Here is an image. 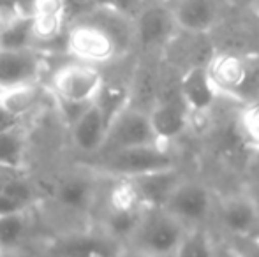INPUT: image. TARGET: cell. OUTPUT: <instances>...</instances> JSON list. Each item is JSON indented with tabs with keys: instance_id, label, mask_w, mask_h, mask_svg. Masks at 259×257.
<instances>
[{
	"instance_id": "1",
	"label": "cell",
	"mask_w": 259,
	"mask_h": 257,
	"mask_svg": "<svg viewBox=\"0 0 259 257\" xmlns=\"http://www.w3.org/2000/svg\"><path fill=\"white\" fill-rule=\"evenodd\" d=\"M113 20H78L72 23L65 35V48L72 59L83 60L94 65L109 64L125 48L127 37H133V18L113 13Z\"/></svg>"
},
{
	"instance_id": "2",
	"label": "cell",
	"mask_w": 259,
	"mask_h": 257,
	"mask_svg": "<svg viewBox=\"0 0 259 257\" xmlns=\"http://www.w3.org/2000/svg\"><path fill=\"white\" fill-rule=\"evenodd\" d=\"M206 71L219 95L240 106L259 104V53H215Z\"/></svg>"
},
{
	"instance_id": "3",
	"label": "cell",
	"mask_w": 259,
	"mask_h": 257,
	"mask_svg": "<svg viewBox=\"0 0 259 257\" xmlns=\"http://www.w3.org/2000/svg\"><path fill=\"white\" fill-rule=\"evenodd\" d=\"M187 231L189 227L164 206H145L125 250L152 257L177 255Z\"/></svg>"
},
{
	"instance_id": "4",
	"label": "cell",
	"mask_w": 259,
	"mask_h": 257,
	"mask_svg": "<svg viewBox=\"0 0 259 257\" xmlns=\"http://www.w3.org/2000/svg\"><path fill=\"white\" fill-rule=\"evenodd\" d=\"M99 161L89 166L101 176H123L133 178L145 173L159 171V169L175 168L173 155L167 144H143V146L120 148V150L104 151L97 155Z\"/></svg>"
},
{
	"instance_id": "5",
	"label": "cell",
	"mask_w": 259,
	"mask_h": 257,
	"mask_svg": "<svg viewBox=\"0 0 259 257\" xmlns=\"http://www.w3.org/2000/svg\"><path fill=\"white\" fill-rule=\"evenodd\" d=\"M103 83L104 74L99 65L74 59L55 69L50 79V88L60 104L87 106L97 97Z\"/></svg>"
},
{
	"instance_id": "6",
	"label": "cell",
	"mask_w": 259,
	"mask_h": 257,
	"mask_svg": "<svg viewBox=\"0 0 259 257\" xmlns=\"http://www.w3.org/2000/svg\"><path fill=\"white\" fill-rule=\"evenodd\" d=\"M178 32L169 4L162 0L143 4L133 18L134 41L145 49L167 46Z\"/></svg>"
},
{
	"instance_id": "7",
	"label": "cell",
	"mask_w": 259,
	"mask_h": 257,
	"mask_svg": "<svg viewBox=\"0 0 259 257\" xmlns=\"http://www.w3.org/2000/svg\"><path fill=\"white\" fill-rule=\"evenodd\" d=\"M157 143H159V139H157L154 129H152L147 111L127 104L109 122L104 144L99 153L120 150V148L143 146V144H157Z\"/></svg>"
},
{
	"instance_id": "8",
	"label": "cell",
	"mask_w": 259,
	"mask_h": 257,
	"mask_svg": "<svg viewBox=\"0 0 259 257\" xmlns=\"http://www.w3.org/2000/svg\"><path fill=\"white\" fill-rule=\"evenodd\" d=\"M213 195L201 182L182 180L167 197L164 208L191 229L198 227L213 212Z\"/></svg>"
},
{
	"instance_id": "9",
	"label": "cell",
	"mask_w": 259,
	"mask_h": 257,
	"mask_svg": "<svg viewBox=\"0 0 259 257\" xmlns=\"http://www.w3.org/2000/svg\"><path fill=\"white\" fill-rule=\"evenodd\" d=\"M221 226L236 238H247L259 229V202L249 192H233L219 201Z\"/></svg>"
},
{
	"instance_id": "10",
	"label": "cell",
	"mask_w": 259,
	"mask_h": 257,
	"mask_svg": "<svg viewBox=\"0 0 259 257\" xmlns=\"http://www.w3.org/2000/svg\"><path fill=\"white\" fill-rule=\"evenodd\" d=\"M125 247L104 231H79L58 236L50 247V254L67 257H109L123 254Z\"/></svg>"
},
{
	"instance_id": "11",
	"label": "cell",
	"mask_w": 259,
	"mask_h": 257,
	"mask_svg": "<svg viewBox=\"0 0 259 257\" xmlns=\"http://www.w3.org/2000/svg\"><path fill=\"white\" fill-rule=\"evenodd\" d=\"M167 4L180 32L205 35L221 21L222 11L219 0H169Z\"/></svg>"
},
{
	"instance_id": "12",
	"label": "cell",
	"mask_w": 259,
	"mask_h": 257,
	"mask_svg": "<svg viewBox=\"0 0 259 257\" xmlns=\"http://www.w3.org/2000/svg\"><path fill=\"white\" fill-rule=\"evenodd\" d=\"M67 175L55 185L53 199L60 208L69 212H87L96 204L99 194V180L94 169Z\"/></svg>"
},
{
	"instance_id": "13",
	"label": "cell",
	"mask_w": 259,
	"mask_h": 257,
	"mask_svg": "<svg viewBox=\"0 0 259 257\" xmlns=\"http://www.w3.org/2000/svg\"><path fill=\"white\" fill-rule=\"evenodd\" d=\"M108 132V120L96 100L87 104L71 122V143L79 153L97 155Z\"/></svg>"
},
{
	"instance_id": "14",
	"label": "cell",
	"mask_w": 259,
	"mask_h": 257,
	"mask_svg": "<svg viewBox=\"0 0 259 257\" xmlns=\"http://www.w3.org/2000/svg\"><path fill=\"white\" fill-rule=\"evenodd\" d=\"M42 59L34 48H0V90L37 81Z\"/></svg>"
},
{
	"instance_id": "15",
	"label": "cell",
	"mask_w": 259,
	"mask_h": 257,
	"mask_svg": "<svg viewBox=\"0 0 259 257\" xmlns=\"http://www.w3.org/2000/svg\"><path fill=\"white\" fill-rule=\"evenodd\" d=\"M147 113L159 143L167 144V146L187 130L192 117L180 95L173 97V99L157 100Z\"/></svg>"
},
{
	"instance_id": "16",
	"label": "cell",
	"mask_w": 259,
	"mask_h": 257,
	"mask_svg": "<svg viewBox=\"0 0 259 257\" xmlns=\"http://www.w3.org/2000/svg\"><path fill=\"white\" fill-rule=\"evenodd\" d=\"M180 99L191 115H205L213 108L219 93L213 88L206 65H192L180 79Z\"/></svg>"
},
{
	"instance_id": "17",
	"label": "cell",
	"mask_w": 259,
	"mask_h": 257,
	"mask_svg": "<svg viewBox=\"0 0 259 257\" xmlns=\"http://www.w3.org/2000/svg\"><path fill=\"white\" fill-rule=\"evenodd\" d=\"M136 185V190L141 197L143 206H164L178 183L184 180L178 168H166L159 171L145 173L131 178Z\"/></svg>"
},
{
	"instance_id": "18",
	"label": "cell",
	"mask_w": 259,
	"mask_h": 257,
	"mask_svg": "<svg viewBox=\"0 0 259 257\" xmlns=\"http://www.w3.org/2000/svg\"><path fill=\"white\" fill-rule=\"evenodd\" d=\"M143 208L133 180L109 176V185L104 192V213H140Z\"/></svg>"
},
{
	"instance_id": "19",
	"label": "cell",
	"mask_w": 259,
	"mask_h": 257,
	"mask_svg": "<svg viewBox=\"0 0 259 257\" xmlns=\"http://www.w3.org/2000/svg\"><path fill=\"white\" fill-rule=\"evenodd\" d=\"M42 95H45V88L39 85L37 79V81L23 83V85L0 90V104L9 113H13L14 117H18L21 120L41 102Z\"/></svg>"
},
{
	"instance_id": "20",
	"label": "cell",
	"mask_w": 259,
	"mask_h": 257,
	"mask_svg": "<svg viewBox=\"0 0 259 257\" xmlns=\"http://www.w3.org/2000/svg\"><path fill=\"white\" fill-rule=\"evenodd\" d=\"M32 229V219L28 208L13 210L0 215V250L2 254L23 245Z\"/></svg>"
},
{
	"instance_id": "21",
	"label": "cell",
	"mask_w": 259,
	"mask_h": 257,
	"mask_svg": "<svg viewBox=\"0 0 259 257\" xmlns=\"http://www.w3.org/2000/svg\"><path fill=\"white\" fill-rule=\"evenodd\" d=\"M25 153H27V136L21 127V122L0 132V169L20 171L25 166Z\"/></svg>"
},
{
	"instance_id": "22",
	"label": "cell",
	"mask_w": 259,
	"mask_h": 257,
	"mask_svg": "<svg viewBox=\"0 0 259 257\" xmlns=\"http://www.w3.org/2000/svg\"><path fill=\"white\" fill-rule=\"evenodd\" d=\"M94 100L104 113L109 125L113 117L129 104V88L120 81H106L104 79L103 86H101L99 93H97V97Z\"/></svg>"
},
{
	"instance_id": "23",
	"label": "cell",
	"mask_w": 259,
	"mask_h": 257,
	"mask_svg": "<svg viewBox=\"0 0 259 257\" xmlns=\"http://www.w3.org/2000/svg\"><path fill=\"white\" fill-rule=\"evenodd\" d=\"M34 46V37H32V20L30 14L23 16L20 21L11 25L9 28L0 32V48H32Z\"/></svg>"
},
{
	"instance_id": "24",
	"label": "cell",
	"mask_w": 259,
	"mask_h": 257,
	"mask_svg": "<svg viewBox=\"0 0 259 257\" xmlns=\"http://www.w3.org/2000/svg\"><path fill=\"white\" fill-rule=\"evenodd\" d=\"M238 132L247 146L259 150V104L243 106L238 117Z\"/></svg>"
},
{
	"instance_id": "25",
	"label": "cell",
	"mask_w": 259,
	"mask_h": 257,
	"mask_svg": "<svg viewBox=\"0 0 259 257\" xmlns=\"http://www.w3.org/2000/svg\"><path fill=\"white\" fill-rule=\"evenodd\" d=\"M211 241L203 231H199V227H191L185 234L184 241L180 245V250L177 255H211Z\"/></svg>"
},
{
	"instance_id": "26",
	"label": "cell",
	"mask_w": 259,
	"mask_h": 257,
	"mask_svg": "<svg viewBox=\"0 0 259 257\" xmlns=\"http://www.w3.org/2000/svg\"><path fill=\"white\" fill-rule=\"evenodd\" d=\"M0 192L13 199L21 208H30L34 202V189L21 178H6L0 182Z\"/></svg>"
},
{
	"instance_id": "27",
	"label": "cell",
	"mask_w": 259,
	"mask_h": 257,
	"mask_svg": "<svg viewBox=\"0 0 259 257\" xmlns=\"http://www.w3.org/2000/svg\"><path fill=\"white\" fill-rule=\"evenodd\" d=\"M89 6L96 7V9H106V11H115V13L125 14L129 18H134L143 4L140 0H89Z\"/></svg>"
},
{
	"instance_id": "28",
	"label": "cell",
	"mask_w": 259,
	"mask_h": 257,
	"mask_svg": "<svg viewBox=\"0 0 259 257\" xmlns=\"http://www.w3.org/2000/svg\"><path fill=\"white\" fill-rule=\"evenodd\" d=\"M27 14V9L16 0H0V32L9 28Z\"/></svg>"
},
{
	"instance_id": "29",
	"label": "cell",
	"mask_w": 259,
	"mask_h": 257,
	"mask_svg": "<svg viewBox=\"0 0 259 257\" xmlns=\"http://www.w3.org/2000/svg\"><path fill=\"white\" fill-rule=\"evenodd\" d=\"M20 118L14 117L13 113H9V111L6 110V108L0 104V132H4V130L14 127L16 124H20Z\"/></svg>"
},
{
	"instance_id": "30",
	"label": "cell",
	"mask_w": 259,
	"mask_h": 257,
	"mask_svg": "<svg viewBox=\"0 0 259 257\" xmlns=\"http://www.w3.org/2000/svg\"><path fill=\"white\" fill-rule=\"evenodd\" d=\"M20 208H21L20 204H16L13 199H9L6 194L0 192V215L7 212H13V210H20Z\"/></svg>"
},
{
	"instance_id": "31",
	"label": "cell",
	"mask_w": 259,
	"mask_h": 257,
	"mask_svg": "<svg viewBox=\"0 0 259 257\" xmlns=\"http://www.w3.org/2000/svg\"><path fill=\"white\" fill-rule=\"evenodd\" d=\"M254 2V7H256V11H257V14H259V0H252Z\"/></svg>"
},
{
	"instance_id": "32",
	"label": "cell",
	"mask_w": 259,
	"mask_h": 257,
	"mask_svg": "<svg viewBox=\"0 0 259 257\" xmlns=\"http://www.w3.org/2000/svg\"><path fill=\"white\" fill-rule=\"evenodd\" d=\"M141 4H148V2H154V0H140Z\"/></svg>"
},
{
	"instance_id": "33",
	"label": "cell",
	"mask_w": 259,
	"mask_h": 257,
	"mask_svg": "<svg viewBox=\"0 0 259 257\" xmlns=\"http://www.w3.org/2000/svg\"><path fill=\"white\" fill-rule=\"evenodd\" d=\"M231 2H240V0H231Z\"/></svg>"
},
{
	"instance_id": "34",
	"label": "cell",
	"mask_w": 259,
	"mask_h": 257,
	"mask_svg": "<svg viewBox=\"0 0 259 257\" xmlns=\"http://www.w3.org/2000/svg\"><path fill=\"white\" fill-rule=\"evenodd\" d=\"M162 2H169V0H162Z\"/></svg>"
},
{
	"instance_id": "35",
	"label": "cell",
	"mask_w": 259,
	"mask_h": 257,
	"mask_svg": "<svg viewBox=\"0 0 259 257\" xmlns=\"http://www.w3.org/2000/svg\"><path fill=\"white\" fill-rule=\"evenodd\" d=\"M0 254H2V250H0Z\"/></svg>"
}]
</instances>
